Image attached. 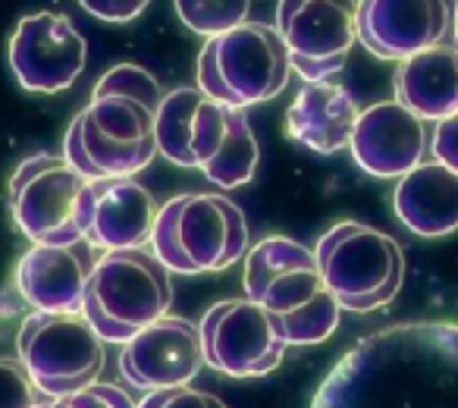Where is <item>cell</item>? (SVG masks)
Listing matches in <instances>:
<instances>
[{
    "label": "cell",
    "mask_w": 458,
    "mask_h": 408,
    "mask_svg": "<svg viewBox=\"0 0 458 408\" xmlns=\"http://www.w3.org/2000/svg\"><path fill=\"white\" fill-rule=\"evenodd\" d=\"M204 364L229 377H264L280 368L286 343L276 336L267 311L258 302H216L198 324Z\"/></svg>",
    "instance_id": "obj_10"
},
{
    "label": "cell",
    "mask_w": 458,
    "mask_h": 408,
    "mask_svg": "<svg viewBox=\"0 0 458 408\" xmlns=\"http://www.w3.org/2000/svg\"><path fill=\"white\" fill-rule=\"evenodd\" d=\"M173 7L191 32L214 38L249 20L251 0H173Z\"/></svg>",
    "instance_id": "obj_21"
},
{
    "label": "cell",
    "mask_w": 458,
    "mask_h": 408,
    "mask_svg": "<svg viewBox=\"0 0 458 408\" xmlns=\"http://www.w3.org/2000/svg\"><path fill=\"white\" fill-rule=\"evenodd\" d=\"M170 270L154 251L116 249L95 261L82 299V314L104 343H126L141 327L170 311Z\"/></svg>",
    "instance_id": "obj_4"
},
{
    "label": "cell",
    "mask_w": 458,
    "mask_h": 408,
    "mask_svg": "<svg viewBox=\"0 0 458 408\" xmlns=\"http://www.w3.org/2000/svg\"><path fill=\"white\" fill-rule=\"evenodd\" d=\"M242 107H226L201 89H176L164 95L154 120L157 154L182 170H208L220 157L223 145L236 129Z\"/></svg>",
    "instance_id": "obj_12"
},
{
    "label": "cell",
    "mask_w": 458,
    "mask_h": 408,
    "mask_svg": "<svg viewBox=\"0 0 458 408\" xmlns=\"http://www.w3.org/2000/svg\"><path fill=\"white\" fill-rule=\"evenodd\" d=\"M160 91L157 79L135 64H116L98 79L91 101L70 123L64 157L85 179H116L141 173L157 154L154 120Z\"/></svg>",
    "instance_id": "obj_1"
},
{
    "label": "cell",
    "mask_w": 458,
    "mask_h": 408,
    "mask_svg": "<svg viewBox=\"0 0 458 408\" xmlns=\"http://www.w3.org/2000/svg\"><path fill=\"white\" fill-rule=\"evenodd\" d=\"M449 20L445 0H358L355 29L364 51L399 64L439 45Z\"/></svg>",
    "instance_id": "obj_14"
},
{
    "label": "cell",
    "mask_w": 458,
    "mask_h": 408,
    "mask_svg": "<svg viewBox=\"0 0 458 408\" xmlns=\"http://www.w3.org/2000/svg\"><path fill=\"white\" fill-rule=\"evenodd\" d=\"M358 0H280L276 32L305 82L336 76L358 41Z\"/></svg>",
    "instance_id": "obj_9"
},
{
    "label": "cell",
    "mask_w": 458,
    "mask_h": 408,
    "mask_svg": "<svg viewBox=\"0 0 458 408\" xmlns=\"http://www.w3.org/2000/svg\"><path fill=\"white\" fill-rule=\"evenodd\" d=\"M157 201L132 176L89 179L82 208L85 242L104 251L116 249H145L151 242Z\"/></svg>",
    "instance_id": "obj_16"
},
{
    "label": "cell",
    "mask_w": 458,
    "mask_h": 408,
    "mask_svg": "<svg viewBox=\"0 0 458 408\" xmlns=\"http://www.w3.org/2000/svg\"><path fill=\"white\" fill-rule=\"evenodd\" d=\"M151 249L170 274H220L249 255V224L223 195H176L160 204Z\"/></svg>",
    "instance_id": "obj_3"
},
{
    "label": "cell",
    "mask_w": 458,
    "mask_h": 408,
    "mask_svg": "<svg viewBox=\"0 0 458 408\" xmlns=\"http://www.w3.org/2000/svg\"><path fill=\"white\" fill-rule=\"evenodd\" d=\"M16 352L35 389L47 399L89 387L104 370V339L82 311L29 314L16 336Z\"/></svg>",
    "instance_id": "obj_7"
},
{
    "label": "cell",
    "mask_w": 458,
    "mask_h": 408,
    "mask_svg": "<svg viewBox=\"0 0 458 408\" xmlns=\"http://www.w3.org/2000/svg\"><path fill=\"white\" fill-rule=\"evenodd\" d=\"M245 293L286 345H318L339 327L343 305L327 289L318 255L289 236H267L249 249Z\"/></svg>",
    "instance_id": "obj_2"
},
{
    "label": "cell",
    "mask_w": 458,
    "mask_h": 408,
    "mask_svg": "<svg viewBox=\"0 0 458 408\" xmlns=\"http://www.w3.org/2000/svg\"><path fill=\"white\" fill-rule=\"evenodd\" d=\"M204 364L201 333L185 318H160L141 327L132 339L123 343L120 370L132 387L170 389L189 387Z\"/></svg>",
    "instance_id": "obj_13"
},
{
    "label": "cell",
    "mask_w": 458,
    "mask_h": 408,
    "mask_svg": "<svg viewBox=\"0 0 458 408\" xmlns=\"http://www.w3.org/2000/svg\"><path fill=\"white\" fill-rule=\"evenodd\" d=\"M79 4H82V10H89L95 20L116 22V26H120V22L139 20L151 0H79Z\"/></svg>",
    "instance_id": "obj_25"
},
{
    "label": "cell",
    "mask_w": 458,
    "mask_h": 408,
    "mask_svg": "<svg viewBox=\"0 0 458 408\" xmlns=\"http://www.w3.org/2000/svg\"><path fill=\"white\" fill-rule=\"evenodd\" d=\"M395 101L420 120H445L458 114V47L433 45L399 60L393 79Z\"/></svg>",
    "instance_id": "obj_20"
},
{
    "label": "cell",
    "mask_w": 458,
    "mask_h": 408,
    "mask_svg": "<svg viewBox=\"0 0 458 408\" xmlns=\"http://www.w3.org/2000/svg\"><path fill=\"white\" fill-rule=\"evenodd\" d=\"M358 104L339 82H305L286 110V132L293 141L318 154H336L349 148L358 123Z\"/></svg>",
    "instance_id": "obj_18"
},
{
    "label": "cell",
    "mask_w": 458,
    "mask_h": 408,
    "mask_svg": "<svg viewBox=\"0 0 458 408\" xmlns=\"http://www.w3.org/2000/svg\"><path fill=\"white\" fill-rule=\"evenodd\" d=\"M349 151L368 176L399 179L427 154V126L418 114L399 101L370 104L358 114Z\"/></svg>",
    "instance_id": "obj_15"
},
{
    "label": "cell",
    "mask_w": 458,
    "mask_h": 408,
    "mask_svg": "<svg viewBox=\"0 0 458 408\" xmlns=\"http://www.w3.org/2000/svg\"><path fill=\"white\" fill-rule=\"evenodd\" d=\"M35 408H45V402H38V405H35Z\"/></svg>",
    "instance_id": "obj_28"
},
{
    "label": "cell",
    "mask_w": 458,
    "mask_h": 408,
    "mask_svg": "<svg viewBox=\"0 0 458 408\" xmlns=\"http://www.w3.org/2000/svg\"><path fill=\"white\" fill-rule=\"evenodd\" d=\"M135 408H226L216 395L201 393L191 387H170V389H151Z\"/></svg>",
    "instance_id": "obj_24"
},
{
    "label": "cell",
    "mask_w": 458,
    "mask_h": 408,
    "mask_svg": "<svg viewBox=\"0 0 458 408\" xmlns=\"http://www.w3.org/2000/svg\"><path fill=\"white\" fill-rule=\"evenodd\" d=\"M38 395L20 358H0V408H35Z\"/></svg>",
    "instance_id": "obj_22"
},
{
    "label": "cell",
    "mask_w": 458,
    "mask_h": 408,
    "mask_svg": "<svg viewBox=\"0 0 458 408\" xmlns=\"http://www.w3.org/2000/svg\"><path fill=\"white\" fill-rule=\"evenodd\" d=\"M289 51L276 26L249 22L204 41L198 54V89L226 107H251L276 98L289 82Z\"/></svg>",
    "instance_id": "obj_5"
},
{
    "label": "cell",
    "mask_w": 458,
    "mask_h": 408,
    "mask_svg": "<svg viewBox=\"0 0 458 408\" xmlns=\"http://www.w3.org/2000/svg\"><path fill=\"white\" fill-rule=\"evenodd\" d=\"M314 255L327 289L345 311H377L389 305L402 289L405 251L393 236L374 226L343 220L320 236Z\"/></svg>",
    "instance_id": "obj_6"
},
{
    "label": "cell",
    "mask_w": 458,
    "mask_h": 408,
    "mask_svg": "<svg viewBox=\"0 0 458 408\" xmlns=\"http://www.w3.org/2000/svg\"><path fill=\"white\" fill-rule=\"evenodd\" d=\"M95 245L85 239L72 245H32L20 258L16 286L35 311L79 314L85 286L95 270Z\"/></svg>",
    "instance_id": "obj_17"
},
{
    "label": "cell",
    "mask_w": 458,
    "mask_h": 408,
    "mask_svg": "<svg viewBox=\"0 0 458 408\" xmlns=\"http://www.w3.org/2000/svg\"><path fill=\"white\" fill-rule=\"evenodd\" d=\"M430 154H433V160H439V164L449 166L452 173H458V114L437 123L433 139H430Z\"/></svg>",
    "instance_id": "obj_26"
},
{
    "label": "cell",
    "mask_w": 458,
    "mask_h": 408,
    "mask_svg": "<svg viewBox=\"0 0 458 408\" xmlns=\"http://www.w3.org/2000/svg\"><path fill=\"white\" fill-rule=\"evenodd\" d=\"M455 45H458V4H455Z\"/></svg>",
    "instance_id": "obj_27"
},
{
    "label": "cell",
    "mask_w": 458,
    "mask_h": 408,
    "mask_svg": "<svg viewBox=\"0 0 458 408\" xmlns=\"http://www.w3.org/2000/svg\"><path fill=\"white\" fill-rule=\"evenodd\" d=\"M10 70L16 82L35 95H60L72 89L85 70V38L64 13L22 16L10 35Z\"/></svg>",
    "instance_id": "obj_11"
},
{
    "label": "cell",
    "mask_w": 458,
    "mask_h": 408,
    "mask_svg": "<svg viewBox=\"0 0 458 408\" xmlns=\"http://www.w3.org/2000/svg\"><path fill=\"white\" fill-rule=\"evenodd\" d=\"M45 408H135V402L114 383H89L76 393L57 395L45 402Z\"/></svg>",
    "instance_id": "obj_23"
},
{
    "label": "cell",
    "mask_w": 458,
    "mask_h": 408,
    "mask_svg": "<svg viewBox=\"0 0 458 408\" xmlns=\"http://www.w3.org/2000/svg\"><path fill=\"white\" fill-rule=\"evenodd\" d=\"M393 204L395 217L414 236H449L458 230V173H452L439 160H424L399 176Z\"/></svg>",
    "instance_id": "obj_19"
},
{
    "label": "cell",
    "mask_w": 458,
    "mask_h": 408,
    "mask_svg": "<svg viewBox=\"0 0 458 408\" xmlns=\"http://www.w3.org/2000/svg\"><path fill=\"white\" fill-rule=\"evenodd\" d=\"M85 191L89 179L70 160L35 154L10 176V211L32 245H72L85 239Z\"/></svg>",
    "instance_id": "obj_8"
}]
</instances>
